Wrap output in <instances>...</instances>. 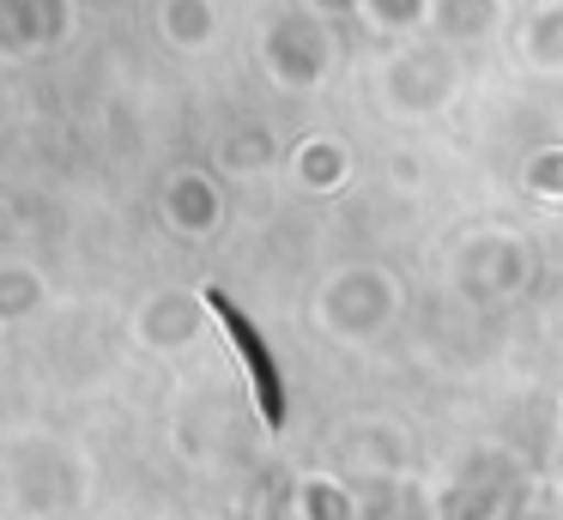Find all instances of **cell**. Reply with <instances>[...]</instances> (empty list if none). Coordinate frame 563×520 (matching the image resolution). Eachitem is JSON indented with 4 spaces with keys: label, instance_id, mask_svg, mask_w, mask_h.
<instances>
[{
    "label": "cell",
    "instance_id": "cell-1",
    "mask_svg": "<svg viewBox=\"0 0 563 520\" xmlns=\"http://www.w3.org/2000/svg\"><path fill=\"white\" fill-rule=\"evenodd\" d=\"M400 309H406V290H400V278L382 273V266H345V273H333L316 297V321L328 327L333 339H345V345L382 339L400 321Z\"/></svg>",
    "mask_w": 563,
    "mask_h": 520
},
{
    "label": "cell",
    "instance_id": "cell-2",
    "mask_svg": "<svg viewBox=\"0 0 563 520\" xmlns=\"http://www.w3.org/2000/svg\"><path fill=\"white\" fill-rule=\"evenodd\" d=\"M340 460H345V478H400L412 472V435L388 418H357L340 430Z\"/></svg>",
    "mask_w": 563,
    "mask_h": 520
},
{
    "label": "cell",
    "instance_id": "cell-3",
    "mask_svg": "<svg viewBox=\"0 0 563 520\" xmlns=\"http://www.w3.org/2000/svg\"><path fill=\"white\" fill-rule=\"evenodd\" d=\"M461 285L473 290L478 302H509L515 290L527 285V248L515 236H478L473 248L461 254Z\"/></svg>",
    "mask_w": 563,
    "mask_h": 520
},
{
    "label": "cell",
    "instance_id": "cell-4",
    "mask_svg": "<svg viewBox=\"0 0 563 520\" xmlns=\"http://www.w3.org/2000/svg\"><path fill=\"white\" fill-rule=\"evenodd\" d=\"M357 520H442V496H430L412 472L357 478Z\"/></svg>",
    "mask_w": 563,
    "mask_h": 520
},
{
    "label": "cell",
    "instance_id": "cell-5",
    "mask_svg": "<svg viewBox=\"0 0 563 520\" xmlns=\"http://www.w3.org/2000/svg\"><path fill=\"white\" fill-rule=\"evenodd\" d=\"M200 321H207V314H200V302L188 297V290H158V297L134 314V333L146 339L152 351H183V345H195Z\"/></svg>",
    "mask_w": 563,
    "mask_h": 520
},
{
    "label": "cell",
    "instance_id": "cell-6",
    "mask_svg": "<svg viewBox=\"0 0 563 520\" xmlns=\"http://www.w3.org/2000/svg\"><path fill=\"white\" fill-rule=\"evenodd\" d=\"M297 520H357V484L345 472L297 478Z\"/></svg>",
    "mask_w": 563,
    "mask_h": 520
},
{
    "label": "cell",
    "instance_id": "cell-7",
    "mask_svg": "<svg viewBox=\"0 0 563 520\" xmlns=\"http://www.w3.org/2000/svg\"><path fill=\"white\" fill-rule=\"evenodd\" d=\"M164 212H170V224L183 230V236H207V230L219 224V188H212L207 176H176L170 188H164Z\"/></svg>",
    "mask_w": 563,
    "mask_h": 520
},
{
    "label": "cell",
    "instance_id": "cell-8",
    "mask_svg": "<svg viewBox=\"0 0 563 520\" xmlns=\"http://www.w3.org/2000/svg\"><path fill=\"white\" fill-rule=\"evenodd\" d=\"M497 520H563V484L558 478H515Z\"/></svg>",
    "mask_w": 563,
    "mask_h": 520
},
{
    "label": "cell",
    "instance_id": "cell-9",
    "mask_svg": "<svg viewBox=\"0 0 563 520\" xmlns=\"http://www.w3.org/2000/svg\"><path fill=\"white\" fill-rule=\"evenodd\" d=\"M43 302V278L31 266H0V321H25Z\"/></svg>",
    "mask_w": 563,
    "mask_h": 520
},
{
    "label": "cell",
    "instance_id": "cell-10",
    "mask_svg": "<svg viewBox=\"0 0 563 520\" xmlns=\"http://www.w3.org/2000/svg\"><path fill=\"white\" fill-rule=\"evenodd\" d=\"M164 36L183 43V48L207 43L212 36V7L207 0H164Z\"/></svg>",
    "mask_w": 563,
    "mask_h": 520
},
{
    "label": "cell",
    "instance_id": "cell-11",
    "mask_svg": "<svg viewBox=\"0 0 563 520\" xmlns=\"http://www.w3.org/2000/svg\"><path fill=\"white\" fill-rule=\"evenodd\" d=\"M430 7H437V24L449 36H478L503 12V0H430Z\"/></svg>",
    "mask_w": 563,
    "mask_h": 520
},
{
    "label": "cell",
    "instance_id": "cell-12",
    "mask_svg": "<svg viewBox=\"0 0 563 520\" xmlns=\"http://www.w3.org/2000/svg\"><path fill=\"white\" fill-rule=\"evenodd\" d=\"M527 55L539 60V67H563V0L558 7H545L533 19V36H527Z\"/></svg>",
    "mask_w": 563,
    "mask_h": 520
},
{
    "label": "cell",
    "instance_id": "cell-13",
    "mask_svg": "<svg viewBox=\"0 0 563 520\" xmlns=\"http://www.w3.org/2000/svg\"><path fill=\"white\" fill-rule=\"evenodd\" d=\"M297 164H316V169L303 176L309 188H333V181H340V145H333V140H309Z\"/></svg>",
    "mask_w": 563,
    "mask_h": 520
},
{
    "label": "cell",
    "instance_id": "cell-14",
    "mask_svg": "<svg viewBox=\"0 0 563 520\" xmlns=\"http://www.w3.org/2000/svg\"><path fill=\"white\" fill-rule=\"evenodd\" d=\"M558 418H563V399H558Z\"/></svg>",
    "mask_w": 563,
    "mask_h": 520
}]
</instances>
